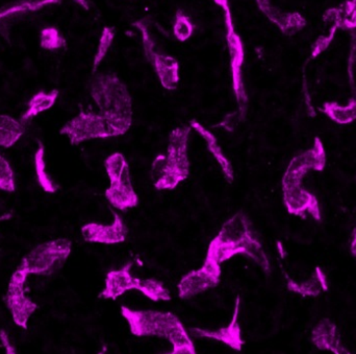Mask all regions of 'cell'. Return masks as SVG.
Masks as SVG:
<instances>
[{"label":"cell","mask_w":356,"mask_h":354,"mask_svg":"<svg viewBox=\"0 0 356 354\" xmlns=\"http://www.w3.org/2000/svg\"><path fill=\"white\" fill-rule=\"evenodd\" d=\"M325 165V148L319 137L314 139V146L309 151L297 155L289 163L282 178V194L290 215L305 217V215L309 213L316 221H321L319 201L315 194L303 187L302 181L309 171H322Z\"/></svg>","instance_id":"cell-1"},{"label":"cell","mask_w":356,"mask_h":354,"mask_svg":"<svg viewBox=\"0 0 356 354\" xmlns=\"http://www.w3.org/2000/svg\"><path fill=\"white\" fill-rule=\"evenodd\" d=\"M207 251L213 253L220 263L236 255H245L264 271L267 273L271 271V265L263 244L244 211H238L224 223L219 233L209 243Z\"/></svg>","instance_id":"cell-2"},{"label":"cell","mask_w":356,"mask_h":354,"mask_svg":"<svg viewBox=\"0 0 356 354\" xmlns=\"http://www.w3.org/2000/svg\"><path fill=\"white\" fill-rule=\"evenodd\" d=\"M121 314L134 336L159 337L170 342L173 351L197 354L190 334L175 314L135 311L127 307H121Z\"/></svg>","instance_id":"cell-3"},{"label":"cell","mask_w":356,"mask_h":354,"mask_svg":"<svg viewBox=\"0 0 356 354\" xmlns=\"http://www.w3.org/2000/svg\"><path fill=\"white\" fill-rule=\"evenodd\" d=\"M91 96L99 113L117 136L129 132L133 123V100L127 85L115 73L96 75L91 83Z\"/></svg>","instance_id":"cell-4"},{"label":"cell","mask_w":356,"mask_h":354,"mask_svg":"<svg viewBox=\"0 0 356 354\" xmlns=\"http://www.w3.org/2000/svg\"><path fill=\"white\" fill-rule=\"evenodd\" d=\"M192 128L181 125L169 135L166 155H159L152 162V180L158 190H173L190 176L188 140Z\"/></svg>","instance_id":"cell-5"},{"label":"cell","mask_w":356,"mask_h":354,"mask_svg":"<svg viewBox=\"0 0 356 354\" xmlns=\"http://www.w3.org/2000/svg\"><path fill=\"white\" fill-rule=\"evenodd\" d=\"M217 6L223 10L224 23H225L226 42L229 50L230 69H232V89L238 102V112L232 113L225 117L221 127L227 131H232L234 125L244 121L248 109V95L245 88L244 77H243V65L245 61V47L242 38L234 29L232 19V8L229 0H213Z\"/></svg>","instance_id":"cell-6"},{"label":"cell","mask_w":356,"mask_h":354,"mask_svg":"<svg viewBox=\"0 0 356 354\" xmlns=\"http://www.w3.org/2000/svg\"><path fill=\"white\" fill-rule=\"evenodd\" d=\"M133 261H127L120 270L110 271L106 277V286L100 296L104 299L116 300L127 291L138 290L150 300H171L170 292L160 280L140 279L131 274Z\"/></svg>","instance_id":"cell-7"},{"label":"cell","mask_w":356,"mask_h":354,"mask_svg":"<svg viewBox=\"0 0 356 354\" xmlns=\"http://www.w3.org/2000/svg\"><path fill=\"white\" fill-rule=\"evenodd\" d=\"M104 164L110 179V187L106 190V200L120 211L137 207L139 197L134 188L129 165L124 155L114 153L104 160Z\"/></svg>","instance_id":"cell-8"},{"label":"cell","mask_w":356,"mask_h":354,"mask_svg":"<svg viewBox=\"0 0 356 354\" xmlns=\"http://www.w3.org/2000/svg\"><path fill=\"white\" fill-rule=\"evenodd\" d=\"M133 26L137 27L141 33L144 54L156 71L161 85L170 91L177 89L179 83V63L177 59L156 49V42L150 33L147 20L140 19L133 23Z\"/></svg>","instance_id":"cell-9"},{"label":"cell","mask_w":356,"mask_h":354,"mask_svg":"<svg viewBox=\"0 0 356 354\" xmlns=\"http://www.w3.org/2000/svg\"><path fill=\"white\" fill-rule=\"evenodd\" d=\"M60 133L68 136L73 146L81 144L86 140L116 137L108 121L100 113L92 111H81L63 127Z\"/></svg>","instance_id":"cell-10"},{"label":"cell","mask_w":356,"mask_h":354,"mask_svg":"<svg viewBox=\"0 0 356 354\" xmlns=\"http://www.w3.org/2000/svg\"><path fill=\"white\" fill-rule=\"evenodd\" d=\"M221 263L213 253L207 251L202 267L188 272L180 280L178 296L186 300L216 288L221 282Z\"/></svg>","instance_id":"cell-11"},{"label":"cell","mask_w":356,"mask_h":354,"mask_svg":"<svg viewBox=\"0 0 356 354\" xmlns=\"http://www.w3.org/2000/svg\"><path fill=\"white\" fill-rule=\"evenodd\" d=\"M71 253V242L58 240L38 247L23 261L22 269L27 273L48 272L62 265Z\"/></svg>","instance_id":"cell-12"},{"label":"cell","mask_w":356,"mask_h":354,"mask_svg":"<svg viewBox=\"0 0 356 354\" xmlns=\"http://www.w3.org/2000/svg\"><path fill=\"white\" fill-rule=\"evenodd\" d=\"M114 222L111 225L90 223L81 228L83 240L88 243L95 244L116 245L125 242L129 229L127 228L122 217L114 213Z\"/></svg>","instance_id":"cell-13"},{"label":"cell","mask_w":356,"mask_h":354,"mask_svg":"<svg viewBox=\"0 0 356 354\" xmlns=\"http://www.w3.org/2000/svg\"><path fill=\"white\" fill-rule=\"evenodd\" d=\"M240 297H236V305H234V316L232 322L226 328H219L216 330H202V328H193V336L196 338L213 339L223 343L226 346L230 347L236 351H242L245 341L242 339L240 325H238V315H240Z\"/></svg>","instance_id":"cell-14"},{"label":"cell","mask_w":356,"mask_h":354,"mask_svg":"<svg viewBox=\"0 0 356 354\" xmlns=\"http://www.w3.org/2000/svg\"><path fill=\"white\" fill-rule=\"evenodd\" d=\"M312 342L319 351L334 354H353L343 344L338 328L332 320L322 319L312 332Z\"/></svg>","instance_id":"cell-15"},{"label":"cell","mask_w":356,"mask_h":354,"mask_svg":"<svg viewBox=\"0 0 356 354\" xmlns=\"http://www.w3.org/2000/svg\"><path fill=\"white\" fill-rule=\"evenodd\" d=\"M190 127L194 129L195 131L205 140L209 153L213 155V158L216 159L218 164L221 167L226 180H227L229 183H232L234 179V167H232V163L228 160L227 157L224 154L221 146H220L219 142H218L217 137H216L209 130L203 127L196 119H192V121H190Z\"/></svg>","instance_id":"cell-16"},{"label":"cell","mask_w":356,"mask_h":354,"mask_svg":"<svg viewBox=\"0 0 356 354\" xmlns=\"http://www.w3.org/2000/svg\"><path fill=\"white\" fill-rule=\"evenodd\" d=\"M286 288L290 292L302 297H318L321 291L327 292L330 288L327 276L320 267H317L313 276L307 282H297L286 275Z\"/></svg>","instance_id":"cell-17"},{"label":"cell","mask_w":356,"mask_h":354,"mask_svg":"<svg viewBox=\"0 0 356 354\" xmlns=\"http://www.w3.org/2000/svg\"><path fill=\"white\" fill-rule=\"evenodd\" d=\"M60 2V0H21L12 6H4L0 10V29H3L6 22L14 20L17 17Z\"/></svg>","instance_id":"cell-18"},{"label":"cell","mask_w":356,"mask_h":354,"mask_svg":"<svg viewBox=\"0 0 356 354\" xmlns=\"http://www.w3.org/2000/svg\"><path fill=\"white\" fill-rule=\"evenodd\" d=\"M323 112L339 125L353 123L356 119V95L350 98L346 106H340L338 102H326Z\"/></svg>","instance_id":"cell-19"},{"label":"cell","mask_w":356,"mask_h":354,"mask_svg":"<svg viewBox=\"0 0 356 354\" xmlns=\"http://www.w3.org/2000/svg\"><path fill=\"white\" fill-rule=\"evenodd\" d=\"M58 95V90H52L49 93L39 92V93L35 94V95L31 98V102H29V109H27L26 112H25V114L23 115L22 118H21L20 123H25L26 121H29L31 117L35 116V115L39 114V113L51 108L54 102H56Z\"/></svg>","instance_id":"cell-20"},{"label":"cell","mask_w":356,"mask_h":354,"mask_svg":"<svg viewBox=\"0 0 356 354\" xmlns=\"http://www.w3.org/2000/svg\"><path fill=\"white\" fill-rule=\"evenodd\" d=\"M194 33V24L191 21L190 17L182 10H178L175 14V25H173V33L179 42H186L190 39Z\"/></svg>","instance_id":"cell-21"},{"label":"cell","mask_w":356,"mask_h":354,"mask_svg":"<svg viewBox=\"0 0 356 354\" xmlns=\"http://www.w3.org/2000/svg\"><path fill=\"white\" fill-rule=\"evenodd\" d=\"M114 27L106 26L102 29V36H100L99 44H98L97 52H96L95 56H94L93 70L95 71L97 67L99 66L100 63L104 61L108 54V49L112 46L113 42L115 39Z\"/></svg>","instance_id":"cell-22"},{"label":"cell","mask_w":356,"mask_h":354,"mask_svg":"<svg viewBox=\"0 0 356 354\" xmlns=\"http://www.w3.org/2000/svg\"><path fill=\"white\" fill-rule=\"evenodd\" d=\"M35 169H37L38 179L40 185L47 192H54L58 190V186L54 183L49 176L46 173L45 163H44L43 146H40L39 151L35 155Z\"/></svg>","instance_id":"cell-23"},{"label":"cell","mask_w":356,"mask_h":354,"mask_svg":"<svg viewBox=\"0 0 356 354\" xmlns=\"http://www.w3.org/2000/svg\"><path fill=\"white\" fill-rule=\"evenodd\" d=\"M41 46L44 49H60L66 46V40L56 27H47L42 31Z\"/></svg>","instance_id":"cell-24"},{"label":"cell","mask_w":356,"mask_h":354,"mask_svg":"<svg viewBox=\"0 0 356 354\" xmlns=\"http://www.w3.org/2000/svg\"><path fill=\"white\" fill-rule=\"evenodd\" d=\"M350 252L353 256L356 257V227L353 233V240H351L350 244Z\"/></svg>","instance_id":"cell-25"},{"label":"cell","mask_w":356,"mask_h":354,"mask_svg":"<svg viewBox=\"0 0 356 354\" xmlns=\"http://www.w3.org/2000/svg\"><path fill=\"white\" fill-rule=\"evenodd\" d=\"M73 1L76 2L77 4L83 6V8H86V10L89 8V2H88V0H73Z\"/></svg>","instance_id":"cell-26"},{"label":"cell","mask_w":356,"mask_h":354,"mask_svg":"<svg viewBox=\"0 0 356 354\" xmlns=\"http://www.w3.org/2000/svg\"><path fill=\"white\" fill-rule=\"evenodd\" d=\"M98 354H108V353H106V351H104V349H102V351H100V353H98Z\"/></svg>","instance_id":"cell-27"}]
</instances>
